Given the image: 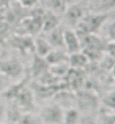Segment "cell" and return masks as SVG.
<instances>
[{"instance_id":"1","label":"cell","mask_w":115,"mask_h":124,"mask_svg":"<svg viewBox=\"0 0 115 124\" xmlns=\"http://www.w3.org/2000/svg\"><path fill=\"white\" fill-rule=\"evenodd\" d=\"M109 14H96V13H86L80 23L77 25L76 33L78 35H84V34H92L97 35L104 24L108 20Z\"/></svg>"},{"instance_id":"14","label":"cell","mask_w":115,"mask_h":124,"mask_svg":"<svg viewBox=\"0 0 115 124\" xmlns=\"http://www.w3.org/2000/svg\"><path fill=\"white\" fill-rule=\"evenodd\" d=\"M80 118H81V114L76 107L69 108L66 109L63 113L62 124H79Z\"/></svg>"},{"instance_id":"22","label":"cell","mask_w":115,"mask_h":124,"mask_svg":"<svg viewBox=\"0 0 115 124\" xmlns=\"http://www.w3.org/2000/svg\"><path fill=\"white\" fill-rule=\"evenodd\" d=\"M113 13H114V15H115V8H114V9H113Z\"/></svg>"},{"instance_id":"3","label":"cell","mask_w":115,"mask_h":124,"mask_svg":"<svg viewBox=\"0 0 115 124\" xmlns=\"http://www.w3.org/2000/svg\"><path fill=\"white\" fill-rule=\"evenodd\" d=\"M63 111L54 101L45 104L41 108L38 114V120L41 124H62Z\"/></svg>"},{"instance_id":"19","label":"cell","mask_w":115,"mask_h":124,"mask_svg":"<svg viewBox=\"0 0 115 124\" xmlns=\"http://www.w3.org/2000/svg\"><path fill=\"white\" fill-rule=\"evenodd\" d=\"M6 103L0 101V123L6 121Z\"/></svg>"},{"instance_id":"9","label":"cell","mask_w":115,"mask_h":124,"mask_svg":"<svg viewBox=\"0 0 115 124\" xmlns=\"http://www.w3.org/2000/svg\"><path fill=\"white\" fill-rule=\"evenodd\" d=\"M47 71H49V64L46 63L45 59L39 58V56L34 54L33 61H32V67H31V76L34 79L38 80Z\"/></svg>"},{"instance_id":"7","label":"cell","mask_w":115,"mask_h":124,"mask_svg":"<svg viewBox=\"0 0 115 124\" xmlns=\"http://www.w3.org/2000/svg\"><path fill=\"white\" fill-rule=\"evenodd\" d=\"M61 26L60 17L51 11H44L42 16V32L44 34H47L51 31L55 30Z\"/></svg>"},{"instance_id":"8","label":"cell","mask_w":115,"mask_h":124,"mask_svg":"<svg viewBox=\"0 0 115 124\" xmlns=\"http://www.w3.org/2000/svg\"><path fill=\"white\" fill-rule=\"evenodd\" d=\"M63 27H58L55 30L51 31L47 34H44L50 43L52 50H64V44H63ZM66 51V50H64Z\"/></svg>"},{"instance_id":"12","label":"cell","mask_w":115,"mask_h":124,"mask_svg":"<svg viewBox=\"0 0 115 124\" xmlns=\"http://www.w3.org/2000/svg\"><path fill=\"white\" fill-rule=\"evenodd\" d=\"M90 62L86 58V55L82 52L73 53L69 54V59H68V64L71 69H77V70H82L86 68Z\"/></svg>"},{"instance_id":"17","label":"cell","mask_w":115,"mask_h":124,"mask_svg":"<svg viewBox=\"0 0 115 124\" xmlns=\"http://www.w3.org/2000/svg\"><path fill=\"white\" fill-rule=\"evenodd\" d=\"M14 84H15V81H13V80L10 78H8L7 76L0 73V94L6 93Z\"/></svg>"},{"instance_id":"5","label":"cell","mask_w":115,"mask_h":124,"mask_svg":"<svg viewBox=\"0 0 115 124\" xmlns=\"http://www.w3.org/2000/svg\"><path fill=\"white\" fill-rule=\"evenodd\" d=\"M85 15H86V9L84 7V3L72 2L67 5L66 11L62 15V17L64 22H66V24L69 26L68 28L73 30V27L76 28L77 25L80 23V20L84 18Z\"/></svg>"},{"instance_id":"6","label":"cell","mask_w":115,"mask_h":124,"mask_svg":"<svg viewBox=\"0 0 115 124\" xmlns=\"http://www.w3.org/2000/svg\"><path fill=\"white\" fill-rule=\"evenodd\" d=\"M63 44H64V50L68 54H73L81 51L80 39L77 35L76 30L71 28L63 30Z\"/></svg>"},{"instance_id":"2","label":"cell","mask_w":115,"mask_h":124,"mask_svg":"<svg viewBox=\"0 0 115 124\" xmlns=\"http://www.w3.org/2000/svg\"><path fill=\"white\" fill-rule=\"evenodd\" d=\"M0 73L7 76L13 81L18 82L24 79V65L17 58H5L0 60Z\"/></svg>"},{"instance_id":"13","label":"cell","mask_w":115,"mask_h":124,"mask_svg":"<svg viewBox=\"0 0 115 124\" xmlns=\"http://www.w3.org/2000/svg\"><path fill=\"white\" fill-rule=\"evenodd\" d=\"M99 33L103 34L102 39L106 43H115V18L112 20H107Z\"/></svg>"},{"instance_id":"16","label":"cell","mask_w":115,"mask_h":124,"mask_svg":"<svg viewBox=\"0 0 115 124\" xmlns=\"http://www.w3.org/2000/svg\"><path fill=\"white\" fill-rule=\"evenodd\" d=\"M69 70H70V67L68 63H62V64H56V65L49 67L50 75H52L54 78L59 79V80H63V78L67 76Z\"/></svg>"},{"instance_id":"20","label":"cell","mask_w":115,"mask_h":124,"mask_svg":"<svg viewBox=\"0 0 115 124\" xmlns=\"http://www.w3.org/2000/svg\"><path fill=\"white\" fill-rule=\"evenodd\" d=\"M22 2V5H23L24 7H34L36 6V2L37 1H34V0H27V1H20Z\"/></svg>"},{"instance_id":"11","label":"cell","mask_w":115,"mask_h":124,"mask_svg":"<svg viewBox=\"0 0 115 124\" xmlns=\"http://www.w3.org/2000/svg\"><path fill=\"white\" fill-rule=\"evenodd\" d=\"M44 59H45L46 63L49 64V67H51V65L68 63L69 54L64 50H52Z\"/></svg>"},{"instance_id":"18","label":"cell","mask_w":115,"mask_h":124,"mask_svg":"<svg viewBox=\"0 0 115 124\" xmlns=\"http://www.w3.org/2000/svg\"><path fill=\"white\" fill-rule=\"evenodd\" d=\"M103 103L106 107L108 108H115V90L113 92H109L108 94L106 95L104 99H103Z\"/></svg>"},{"instance_id":"15","label":"cell","mask_w":115,"mask_h":124,"mask_svg":"<svg viewBox=\"0 0 115 124\" xmlns=\"http://www.w3.org/2000/svg\"><path fill=\"white\" fill-rule=\"evenodd\" d=\"M67 1H45V7L47 11L55 14L58 16H62L67 8Z\"/></svg>"},{"instance_id":"10","label":"cell","mask_w":115,"mask_h":124,"mask_svg":"<svg viewBox=\"0 0 115 124\" xmlns=\"http://www.w3.org/2000/svg\"><path fill=\"white\" fill-rule=\"evenodd\" d=\"M51 51H52V47L47 42L45 35H37L34 39V54L35 55L44 59Z\"/></svg>"},{"instance_id":"4","label":"cell","mask_w":115,"mask_h":124,"mask_svg":"<svg viewBox=\"0 0 115 124\" xmlns=\"http://www.w3.org/2000/svg\"><path fill=\"white\" fill-rule=\"evenodd\" d=\"M98 98L94 93L85 90L76 93V108L80 112V114L82 112L88 114L90 112L96 111L98 108Z\"/></svg>"},{"instance_id":"21","label":"cell","mask_w":115,"mask_h":124,"mask_svg":"<svg viewBox=\"0 0 115 124\" xmlns=\"http://www.w3.org/2000/svg\"><path fill=\"white\" fill-rule=\"evenodd\" d=\"M113 72H114V76H115V65H114V68H113Z\"/></svg>"}]
</instances>
